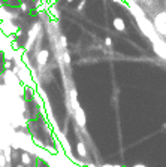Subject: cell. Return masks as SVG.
Here are the masks:
<instances>
[{
	"mask_svg": "<svg viewBox=\"0 0 166 167\" xmlns=\"http://www.w3.org/2000/svg\"><path fill=\"white\" fill-rule=\"evenodd\" d=\"M114 24H115V27H117L118 30H124V21H123L121 18H115V20H114Z\"/></svg>",
	"mask_w": 166,
	"mask_h": 167,
	"instance_id": "cell-3",
	"label": "cell"
},
{
	"mask_svg": "<svg viewBox=\"0 0 166 167\" xmlns=\"http://www.w3.org/2000/svg\"><path fill=\"white\" fill-rule=\"evenodd\" d=\"M23 160H24V163H26V164H27V163L30 161V158H29L27 155H23Z\"/></svg>",
	"mask_w": 166,
	"mask_h": 167,
	"instance_id": "cell-5",
	"label": "cell"
},
{
	"mask_svg": "<svg viewBox=\"0 0 166 167\" xmlns=\"http://www.w3.org/2000/svg\"><path fill=\"white\" fill-rule=\"evenodd\" d=\"M47 58H48V51H45V49L39 51V54H38V63L41 66H44L47 63Z\"/></svg>",
	"mask_w": 166,
	"mask_h": 167,
	"instance_id": "cell-2",
	"label": "cell"
},
{
	"mask_svg": "<svg viewBox=\"0 0 166 167\" xmlns=\"http://www.w3.org/2000/svg\"><path fill=\"white\" fill-rule=\"evenodd\" d=\"M76 148H78V152H79L82 157L87 154V152H85V146H84V143H78V146H76Z\"/></svg>",
	"mask_w": 166,
	"mask_h": 167,
	"instance_id": "cell-4",
	"label": "cell"
},
{
	"mask_svg": "<svg viewBox=\"0 0 166 167\" xmlns=\"http://www.w3.org/2000/svg\"><path fill=\"white\" fill-rule=\"evenodd\" d=\"M75 118H76V121H78V124L79 125H84L85 124V116H84V110L76 104V102H75Z\"/></svg>",
	"mask_w": 166,
	"mask_h": 167,
	"instance_id": "cell-1",
	"label": "cell"
}]
</instances>
